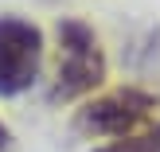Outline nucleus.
I'll list each match as a JSON object with an SVG mask.
<instances>
[{
    "mask_svg": "<svg viewBox=\"0 0 160 152\" xmlns=\"http://www.w3.org/2000/svg\"><path fill=\"white\" fill-rule=\"evenodd\" d=\"M156 109H160V101L148 90L121 86V90H109L102 98L86 101L74 117V129L86 133V137H129L145 121H152Z\"/></svg>",
    "mask_w": 160,
    "mask_h": 152,
    "instance_id": "nucleus-2",
    "label": "nucleus"
},
{
    "mask_svg": "<svg viewBox=\"0 0 160 152\" xmlns=\"http://www.w3.org/2000/svg\"><path fill=\"white\" fill-rule=\"evenodd\" d=\"M43 66V31L31 20L0 16V98L31 90Z\"/></svg>",
    "mask_w": 160,
    "mask_h": 152,
    "instance_id": "nucleus-3",
    "label": "nucleus"
},
{
    "mask_svg": "<svg viewBox=\"0 0 160 152\" xmlns=\"http://www.w3.org/2000/svg\"><path fill=\"white\" fill-rule=\"evenodd\" d=\"M55 35H59V70H55V82L47 90V101L67 105V101H78L90 90H98L106 82L109 66H106V51H102L90 23L67 16V20H59Z\"/></svg>",
    "mask_w": 160,
    "mask_h": 152,
    "instance_id": "nucleus-1",
    "label": "nucleus"
},
{
    "mask_svg": "<svg viewBox=\"0 0 160 152\" xmlns=\"http://www.w3.org/2000/svg\"><path fill=\"white\" fill-rule=\"evenodd\" d=\"M94 152H160V125L145 133H129V137H117L109 140L106 148H94Z\"/></svg>",
    "mask_w": 160,
    "mask_h": 152,
    "instance_id": "nucleus-4",
    "label": "nucleus"
},
{
    "mask_svg": "<svg viewBox=\"0 0 160 152\" xmlns=\"http://www.w3.org/2000/svg\"><path fill=\"white\" fill-rule=\"evenodd\" d=\"M8 148H12V133H8V125L0 121V152H8Z\"/></svg>",
    "mask_w": 160,
    "mask_h": 152,
    "instance_id": "nucleus-5",
    "label": "nucleus"
}]
</instances>
